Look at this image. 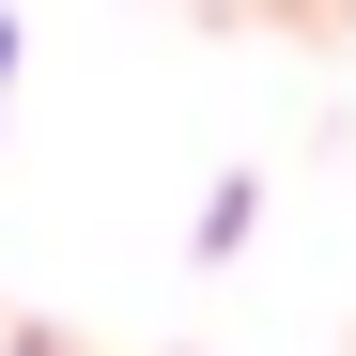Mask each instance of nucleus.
Returning <instances> with one entry per match:
<instances>
[{
  "mask_svg": "<svg viewBox=\"0 0 356 356\" xmlns=\"http://www.w3.org/2000/svg\"><path fill=\"white\" fill-rule=\"evenodd\" d=\"M16 63H31V31H16V0H0V124H16Z\"/></svg>",
  "mask_w": 356,
  "mask_h": 356,
  "instance_id": "1",
  "label": "nucleus"
}]
</instances>
